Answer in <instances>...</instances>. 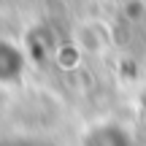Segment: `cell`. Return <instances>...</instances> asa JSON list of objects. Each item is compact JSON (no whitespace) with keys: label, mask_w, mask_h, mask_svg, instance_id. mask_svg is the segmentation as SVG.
<instances>
[{"label":"cell","mask_w":146,"mask_h":146,"mask_svg":"<svg viewBox=\"0 0 146 146\" xmlns=\"http://www.w3.org/2000/svg\"><path fill=\"white\" fill-rule=\"evenodd\" d=\"M84 146H127V138L116 127H98L87 135Z\"/></svg>","instance_id":"obj_1"}]
</instances>
